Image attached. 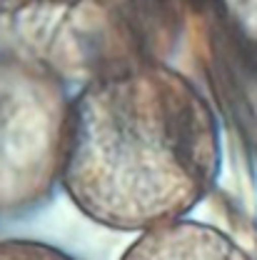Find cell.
<instances>
[{
    "label": "cell",
    "mask_w": 257,
    "mask_h": 260,
    "mask_svg": "<svg viewBox=\"0 0 257 260\" xmlns=\"http://www.w3.org/2000/svg\"><path fill=\"white\" fill-rule=\"evenodd\" d=\"M220 173L205 95L155 58L85 80L63 108L58 180L97 225L142 233L182 220Z\"/></svg>",
    "instance_id": "cell-1"
},
{
    "label": "cell",
    "mask_w": 257,
    "mask_h": 260,
    "mask_svg": "<svg viewBox=\"0 0 257 260\" xmlns=\"http://www.w3.org/2000/svg\"><path fill=\"white\" fill-rule=\"evenodd\" d=\"M158 0H48L18 8L32 48L58 70L95 78L125 63L155 58Z\"/></svg>",
    "instance_id": "cell-2"
},
{
    "label": "cell",
    "mask_w": 257,
    "mask_h": 260,
    "mask_svg": "<svg viewBox=\"0 0 257 260\" xmlns=\"http://www.w3.org/2000/svg\"><path fill=\"white\" fill-rule=\"evenodd\" d=\"M60 120L35 80L0 73V210L38 200L58 178Z\"/></svg>",
    "instance_id": "cell-3"
},
{
    "label": "cell",
    "mask_w": 257,
    "mask_h": 260,
    "mask_svg": "<svg viewBox=\"0 0 257 260\" xmlns=\"http://www.w3.org/2000/svg\"><path fill=\"white\" fill-rule=\"evenodd\" d=\"M120 260H252L227 233L195 220L142 230Z\"/></svg>",
    "instance_id": "cell-4"
},
{
    "label": "cell",
    "mask_w": 257,
    "mask_h": 260,
    "mask_svg": "<svg viewBox=\"0 0 257 260\" xmlns=\"http://www.w3.org/2000/svg\"><path fill=\"white\" fill-rule=\"evenodd\" d=\"M220 5L237 35L257 48V0H220Z\"/></svg>",
    "instance_id": "cell-5"
},
{
    "label": "cell",
    "mask_w": 257,
    "mask_h": 260,
    "mask_svg": "<svg viewBox=\"0 0 257 260\" xmlns=\"http://www.w3.org/2000/svg\"><path fill=\"white\" fill-rule=\"evenodd\" d=\"M0 260H75L38 240H0Z\"/></svg>",
    "instance_id": "cell-6"
},
{
    "label": "cell",
    "mask_w": 257,
    "mask_h": 260,
    "mask_svg": "<svg viewBox=\"0 0 257 260\" xmlns=\"http://www.w3.org/2000/svg\"><path fill=\"white\" fill-rule=\"evenodd\" d=\"M3 3H10L15 8H25V5H38V3H48V0H3Z\"/></svg>",
    "instance_id": "cell-7"
}]
</instances>
